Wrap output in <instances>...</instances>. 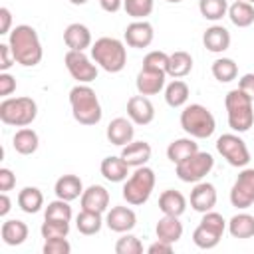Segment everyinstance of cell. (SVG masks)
Masks as SVG:
<instances>
[{"label":"cell","mask_w":254,"mask_h":254,"mask_svg":"<svg viewBox=\"0 0 254 254\" xmlns=\"http://www.w3.org/2000/svg\"><path fill=\"white\" fill-rule=\"evenodd\" d=\"M14 187H16V175L8 167H2L0 169V190L2 192H8Z\"/></svg>","instance_id":"45"},{"label":"cell","mask_w":254,"mask_h":254,"mask_svg":"<svg viewBox=\"0 0 254 254\" xmlns=\"http://www.w3.org/2000/svg\"><path fill=\"white\" fill-rule=\"evenodd\" d=\"M238 89H242L246 95L254 99V73H244L238 81Z\"/></svg>","instance_id":"48"},{"label":"cell","mask_w":254,"mask_h":254,"mask_svg":"<svg viewBox=\"0 0 254 254\" xmlns=\"http://www.w3.org/2000/svg\"><path fill=\"white\" fill-rule=\"evenodd\" d=\"M38 115V105L32 97H4L0 103V121L12 127H28Z\"/></svg>","instance_id":"6"},{"label":"cell","mask_w":254,"mask_h":254,"mask_svg":"<svg viewBox=\"0 0 254 254\" xmlns=\"http://www.w3.org/2000/svg\"><path fill=\"white\" fill-rule=\"evenodd\" d=\"M159 208H161L163 214L181 216L187 210V198H185L183 192H179L175 189H167L159 196Z\"/></svg>","instance_id":"26"},{"label":"cell","mask_w":254,"mask_h":254,"mask_svg":"<svg viewBox=\"0 0 254 254\" xmlns=\"http://www.w3.org/2000/svg\"><path fill=\"white\" fill-rule=\"evenodd\" d=\"M54 192L58 198H64V200H75V198H81L83 194V183L77 175H62L56 185H54Z\"/></svg>","instance_id":"23"},{"label":"cell","mask_w":254,"mask_h":254,"mask_svg":"<svg viewBox=\"0 0 254 254\" xmlns=\"http://www.w3.org/2000/svg\"><path fill=\"white\" fill-rule=\"evenodd\" d=\"M228 232L232 238H252L254 236V216L248 212H238L228 220Z\"/></svg>","instance_id":"33"},{"label":"cell","mask_w":254,"mask_h":254,"mask_svg":"<svg viewBox=\"0 0 254 254\" xmlns=\"http://www.w3.org/2000/svg\"><path fill=\"white\" fill-rule=\"evenodd\" d=\"M16 89V79L8 71H0V95L8 97Z\"/></svg>","instance_id":"46"},{"label":"cell","mask_w":254,"mask_h":254,"mask_svg":"<svg viewBox=\"0 0 254 254\" xmlns=\"http://www.w3.org/2000/svg\"><path fill=\"white\" fill-rule=\"evenodd\" d=\"M153 189H155V171L151 167L143 165V167H137L135 173L125 181L121 194L127 200V204L139 206L149 200Z\"/></svg>","instance_id":"7"},{"label":"cell","mask_w":254,"mask_h":254,"mask_svg":"<svg viewBox=\"0 0 254 254\" xmlns=\"http://www.w3.org/2000/svg\"><path fill=\"white\" fill-rule=\"evenodd\" d=\"M198 151V143L192 139V137H181V139H175L169 143L167 147V157L171 163H181L185 161L187 157H190L192 153Z\"/></svg>","instance_id":"29"},{"label":"cell","mask_w":254,"mask_h":254,"mask_svg":"<svg viewBox=\"0 0 254 254\" xmlns=\"http://www.w3.org/2000/svg\"><path fill=\"white\" fill-rule=\"evenodd\" d=\"M167 64H169V54L161 52V50H153L145 56L143 60V67H151V69H161L167 71Z\"/></svg>","instance_id":"42"},{"label":"cell","mask_w":254,"mask_h":254,"mask_svg":"<svg viewBox=\"0 0 254 254\" xmlns=\"http://www.w3.org/2000/svg\"><path fill=\"white\" fill-rule=\"evenodd\" d=\"M123 38H125L127 46L137 48V50H143V48H149V46L153 44L155 32H153V26H151L147 20H133V22L125 28Z\"/></svg>","instance_id":"13"},{"label":"cell","mask_w":254,"mask_h":254,"mask_svg":"<svg viewBox=\"0 0 254 254\" xmlns=\"http://www.w3.org/2000/svg\"><path fill=\"white\" fill-rule=\"evenodd\" d=\"M151 153H153V149L147 141H131L121 149L123 161L129 167H135V169L147 165V161L151 159Z\"/></svg>","instance_id":"22"},{"label":"cell","mask_w":254,"mask_h":254,"mask_svg":"<svg viewBox=\"0 0 254 254\" xmlns=\"http://www.w3.org/2000/svg\"><path fill=\"white\" fill-rule=\"evenodd\" d=\"M246 2H250V4H254V0H246Z\"/></svg>","instance_id":"54"},{"label":"cell","mask_w":254,"mask_h":254,"mask_svg":"<svg viewBox=\"0 0 254 254\" xmlns=\"http://www.w3.org/2000/svg\"><path fill=\"white\" fill-rule=\"evenodd\" d=\"M75 226L81 234L85 236H93L101 230L103 226V218H101V212H95V210H85L81 208V212L75 216Z\"/></svg>","instance_id":"35"},{"label":"cell","mask_w":254,"mask_h":254,"mask_svg":"<svg viewBox=\"0 0 254 254\" xmlns=\"http://www.w3.org/2000/svg\"><path fill=\"white\" fill-rule=\"evenodd\" d=\"M157 238L165 240V242H179L183 236V222L179 220V216H171V214H163V218H159L157 226H155Z\"/></svg>","instance_id":"25"},{"label":"cell","mask_w":254,"mask_h":254,"mask_svg":"<svg viewBox=\"0 0 254 254\" xmlns=\"http://www.w3.org/2000/svg\"><path fill=\"white\" fill-rule=\"evenodd\" d=\"M64 42H65V46L69 50L83 52L85 48L91 46V32H89V28L85 24L73 22L64 30Z\"/></svg>","instance_id":"21"},{"label":"cell","mask_w":254,"mask_h":254,"mask_svg":"<svg viewBox=\"0 0 254 254\" xmlns=\"http://www.w3.org/2000/svg\"><path fill=\"white\" fill-rule=\"evenodd\" d=\"M214 167V159L206 151H196L175 165V173L183 183H200Z\"/></svg>","instance_id":"9"},{"label":"cell","mask_w":254,"mask_h":254,"mask_svg":"<svg viewBox=\"0 0 254 254\" xmlns=\"http://www.w3.org/2000/svg\"><path fill=\"white\" fill-rule=\"evenodd\" d=\"M10 26H12V12H10L6 6H2V8H0V34H2V36H4V34H10V32H12Z\"/></svg>","instance_id":"47"},{"label":"cell","mask_w":254,"mask_h":254,"mask_svg":"<svg viewBox=\"0 0 254 254\" xmlns=\"http://www.w3.org/2000/svg\"><path fill=\"white\" fill-rule=\"evenodd\" d=\"M189 95H190V89L187 85V81L183 79H173L167 87H165V101L169 107H183L187 101H189Z\"/></svg>","instance_id":"34"},{"label":"cell","mask_w":254,"mask_h":254,"mask_svg":"<svg viewBox=\"0 0 254 254\" xmlns=\"http://www.w3.org/2000/svg\"><path fill=\"white\" fill-rule=\"evenodd\" d=\"M44 254H69L71 252V244L64 238H48L44 242V248H42Z\"/></svg>","instance_id":"43"},{"label":"cell","mask_w":254,"mask_h":254,"mask_svg":"<svg viewBox=\"0 0 254 254\" xmlns=\"http://www.w3.org/2000/svg\"><path fill=\"white\" fill-rule=\"evenodd\" d=\"M38 145H40V137H38V133H36L34 129H30V127L18 129V131L14 133V137H12V147H14V151L20 153V155H32V153H36Z\"/></svg>","instance_id":"28"},{"label":"cell","mask_w":254,"mask_h":254,"mask_svg":"<svg viewBox=\"0 0 254 254\" xmlns=\"http://www.w3.org/2000/svg\"><path fill=\"white\" fill-rule=\"evenodd\" d=\"M210 71H212V75H214L216 81L228 83V81L236 79V75H238V65H236V62L230 60V58H218V60L212 62Z\"/></svg>","instance_id":"36"},{"label":"cell","mask_w":254,"mask_h":254,"mask_svg":"<svg viewBox=\"0 0 254 254\" xmlns=\"http://www.w3.org/2000/svg\"><path fill=\"white\" fill-rule=\"evenodd\" d=\"M133 125L135 123L131 119H127V117H115V119H111L109 125H107V131H105L109 143L111 145H117V147H125L127 143H131L133 137H135V127Z\"/></svg>","instance_id":"17"},{"label":"cell","mask_w":254,"mask_h":254,"mask_svg":"<svg viewBox=\"0 0 254 254\" xmlns=\"http://www.w3.org/2000/svg\"><path fill=\"white\" fill-rule=\"evenodd\" d=\"M198 10L204 20L218 22L228 14V0H198Z\"/></svg>","instance_id":"37"},{"label":"cell","mask_w":254,"mask_h":254,"mask_svg":"<svg viewBox=\"0 0 254 254\" xmlns=\"http://www.w3.org/2000/svg\"><path fill=\"white\" fill-rule=\"evenodd\" d=\"M99 6H101L105 12L115 14V12H119V10L123 8V0H99Z\"/></svg>","instance_id":"50"},{"label":"cell","mask_w":254,"mask_h":254,"mask_svg":"<svg viewBox=\"0 0 254 254\" xmlns=\"http://www.w3.org/2000/svg\"><path fill=\"white\" fill-rule=\"evenodd\" d=\"M14 64H16V60H14V54H12L10 46L0 44V71H8Z\"/></svg>","instance_id":"44"},{"label":"cell","mask_w":254,"mask_h":254,"mask_svg":"<svg viewBox=\"0 0 254 254\" xmlns=\"http://www.w3.org/2000/svg\"><path fill=\"white\" fill-rule=\"evenodd\" d=\"M216 189L214 185L210 183H196L194 189L190 190V206L196 210V212H208L216 206Z\"/></svg>","instance_id":"18"},{"label":"cell","mask_w":254,"mask_h":254,"mask_svg":"<svg viewBox=\"0 0 254 254\" xmlns=\"http://www.w3.org/2000/svg\"><path fill=\"white\" fill-rule=\"evenodd\" d=\"M234 2H236V0H234Z\"/></svg>","instance_id":"55"},{"label":"cell","mask_w":254,"mask_h":254,"mask_svg":"<svg viewBox=\"0 0 254 254\" xmlns=\"http://www.w3.org/2000/svg\"><path fill=\"white\" fill-rule=\"evenodd\" d=\"M8 46L14 54L16 64H20L24 67H34L44 58L40 36L28 24H20V26L12 28V32L8 34Z\"/></svg>","instance_id":"1"},{"label":"cell","mask_w":254,"mask_h":254,"mask_svg":"<svg viewBox=\"0 0 254 254\" xmlns=\"http://www.w3.org/2000/svg\"><path fill=\"white\" fill-rule=\"evenodd\" d=\"M0 234H2L4 244H8V246H20L28 238V224L24 220L10 218V220H6L2 224Z\"/></svg>","instance_id":"27"},{"label":"cell","mask_w":254,"mask_h":254,"mask_svg":"<svg viewBox=\"0 0 254 254\" xmlns=\"http://www.w3.org/2000/svg\"><path fill=\"white\" fill-rule=\"evenodd\" d=\"M252 97L246 95L242 89H232L224 97V107L228 115V125L236 133H246L254 125V107Z\"/></svg>","instance_id":"4"},{"label":"cell","mask_w":254,"mask_h":254,"mask_svg":"<svg viewBox=\"0 0 254 254\" xmlns=\"http://www.w3.org/2000/svg\"><path fill=\"white\" fill-rule=\"evenodd\" d=\"M165 2H171V4H179V2H183V0H165Z\"/></svg>","instance_id":"53"},{"label":"cell","mask_w":254,"mask_h":254,"mask_svg":"<svg viewBox=\"0 0 254 254\" xmlns=\"http://www.w3.org/2000/svg\"><path fill=\"white\" fill-rule=\"evenodd\" d=\"M228 18L236 28H248L254 24V4L246 0H236L228 6Z\"/></svg>","instance_id":"30"},{"label":"cell","mask_w":254,"mask_h":254,"mask_svg":"<svg viewBox=\"0 0 254 254\" xmlns=\"http://www.w3.org/2000/svg\"><path fill=\"white\" fill-rule=\"evenodd\" d=\"M69 2H71L73 6H83V4L87 2V0H69Z\"/></svg>","instance_id":"52"},{"label":"cell","mask_w":254,"mask_h":254,"mask_svg":"<svg viewBox=\"0 0 254 254\" xmlns=\"http://www.w3.org/2000/svg\"><path fill=\"white\" fill-rule=\"evenodd\" d=\"M115 252L117 254H141L143 252V244L135 234L123 232V236L115 242Z\"/></svg>","instance_id":"41"},{"label":"cell","mask_w":254,"mask_h":254,"mask_svg":"<svg viewBox=\"0 0 254 254\" xmlns=\"http://www.w3.org/2000/svg\"><path fill=\"white\" fill-rule=\"evenodd\" d=\"M155 8V0H123V10L133 20H145Z\"/></svg>","instance_id":"38"},{"label":"cell","mask_w":254,"mask_h":254,"mask_svg":"<svg viewBox=\"0 0 254 254\" xmlns=\"http://www.w3.org/2000/svg\"><path fill=\"white\" fill-rule=\"evenodd\" d=\"M230 202L236 208H248L254 204V169H242L230 189Z\"/></svg>","instance_id":"12"},{"label":"cell","mask_w":254,"mask_h":254,"mask_svg":"<svg viewBox=\"0 0 254 254\" xmlns=\"http://www.w3.org/2000/svg\"><path fill=\"white\" fill-rule=\"evenodd\" d=\"M109 206V192L105 187L101 185H89L87 189H83L81 194V208L85 210H95V212H105Z\"/></svg>","instance_id":"19"},{"label":"cell","mask_w":254,"mask_h":254,"mask_svg":"<svg viewBox=\"0 0 254 254\" xmlns=\"http://www.w3.org/2000/svg\"><path fill=\"white\" fill-rule=\"evenodd\" d=\"M42 238L48 240V238H64L69 234V222L67 220H50V218H44L42 222Z\"/></svg>","instance_id":"40"},{"label":"cell","mask_w":254,"mask_h":254,"mask_svg":"<svg viewBox=\"0 0 254 254\" xmlns=\"http://www.w3.org/2000/svg\"><path fill=\"white\" fill-rule=\"evenodd\" d=\"M165 77H167V71L141 67V71L137 73V79H135L137 91L141 95H155L165 87Z\"/></svg>","instance_id":"16"},{"label":"cell","mask_w":254,"mask_h":254,"mask_svg":"<svg viewBox=\"0 0 254 254\" xmlns=\"http://www.w3.org/2000/svg\"><path fill=\"white\" fill-rule=\"evenodd\" d=\"M64 64L77 83H91L97 77V65L83 52L67 50V54L64 56Z\"/></svg>","instance_id":"11"},{"label":"cell","mask_w":254,"mask_h":254,"mask_svg":"<svg viewBox=\"0 0 254 254\" xmlns=\"http://www.w3.org/2000/svg\"><path fill=\"white\" fill-rule=\"evenodd\" d=\"M147 252H149V254H171V252H173V244L157 238V242H153V244L147 248Z\"/></svg>","instance_id":"49"},{"label":"cell","mask_w":254,"mask_h":254,"mask_svg":"<svg viewBox=\"0 0 254 254\" xmlns=\"http://www.w3.org/2000/svg\"><path fill=\"white\" fill-rule=\"evenodd\" d=\"M202 44H204V48H206L208 52H212V54H222V52H226V50L230 48V32H228L224 26L214 24V26H210V28L204 30V34H202Z\"/></svg>","instance_id":"20"},{"label":"cell","mask_w":254,"mask_h":254,"mask_svg":"<svg viewBox=\"0 0 254 254\" xmlns=\"http://www.w3.org/2000/svg\"><path fill=\"white\" fill-rule=\"evenodd\" d=\"M69 105L71 115L79 125H97L101 121V103L87 83H77L69 89Z\"/></svg>","instance_id":"2"},{"label":"cell","mask_w":254,"mask_h":254,"mask_svg":"<svg viewBox=\"0 0 254 254\" xmlns=\"http://www.w3.org/2000/svg\"><path fill=\"white\" fill-rule=\"evenodd\" d=\"M44 218H50V220H71V206H69V200H64V198H56L52 202H48L46 206V212H44Z\"/></svg>","instance_id":"39"},{"label":"cell","mask_w":254,"mask_h":254,"mask_svg":"<svg viewBox=\"0 0 254 254\" xmlns=\"http://www.w3.org/2000/svg\"><path fill=\"white\" fill-rule=\"evenodd\" d=\"M127 117L135 125H149L155 119V107L147 95H133L127 101Z\"/></svg>","instance_id":"14"},{"label":"cell","mask_w":254,"mask_h":254,"mask_svg":"<svg viewBox=\"0 0 254 254\" xmlns=\"http://www.w3.org/2000/svg\"><path fill=\"white\" fill-rule=\"evenodd\" d=\"M91 60L109 73H119L127 64V50L121 40L103 36L91 44Z\"/></svg>","instance_id":"3"},{"label":"cell","mask_w":254,"mask_h":254,"mask_svg":"<svg viewBox=\"0 0 254 254\" xmlns=\"http://www.w3.org/2000/svg\"><path fill=\"white\" fill-rule=\"evenodd\" d=\"M18 206L26 212V214H36L42 210L44 206V194L38 187H24L18 192Z\"/></svg>","instance_id":"32"},{"label":"cell","mask_w":254,"mask_h":254,"mask_svg":"<svg viewBox=\"0 0 254 254\" xmlns=\"http://www.w3.org/2000/svg\"><path fill=\"white\" fill-rule=\"evenodd\" d=\"M105 224H107L109 230L119 232V234L131 232L137 224V214L129 206H113L105 214Z\"/></svg>","instance_id":"15"},{"label":"cell","mask_w":254,"mask_h":254,"mask_svg":"<svg viewBox=\"0 0 254 254\" xmlns=\"http://www.w3.org/2000/svg\"><path fill=\"white\" fill-rule=\"evenodd\" d=\"M216 151L226 159L228 165L244 169L250 163V151L242 137L236 133H224L216 139Z\"/></svg>","instance_id":"10"},{"label":"cell","mask_w":254,"mask_h":254,"mask_svg":"<svg viewBox=\"0 0 254 254\" xmlns=\"http://www.w3.org/2000/svg\"><path fill=\"white\" fill-rule=\"evenodd\" d=\"M181 127L192 139H208L216 129V119L204 105L190 103L181 111Z\"/></svg>","instance_id":"5"},{"label":"cell","mask_w":254,"mask_h":254,"mask_svg":"<svg viewBox=\"0 0 254 254\" xmlns=\"http://www.w3.org/2000/svg\"><path fill=\"white\" fill-rule=\"evenodd\" d=\"M99 171H101V175H103L109 183H123V181H127L129 165L123 161L121 155H119V157L111 155V157H105V159L101 161Z\"/></svg>","instance_id":"24"},{"label":"cell","mask_w":254,"mask_h":254,"mask_svg":"<svg viewBox=\"0 0 254 254\" xmlns=\"http://www.w3.org/2000/svg\"><path fill=\"white\" fill-rule=\"evenodd\" d=\"M10 208H12V200H10L8 192H2L0 194V216H6L10 212Z\"/></svg>","instance_id":"51"},{"label":"cell","mask_w":254,"mask_h":254,"mask_svg":"<svg viewBox=\"0 0 254 254\" xmlns=\"http://www.w3.org/2000/svg\"><path fill=\"white\" fill-rule=\"evenodd\" d=\"M224 230H226V220L222 218V214L214 210L202 212V220L192 232V242L202 250H210L218 246Z\"/></svg>","instance_id":"8"},{"label":"cell","mask_w":254,"mask_h":254,"mask_svg":"<svg viewBox=\"0 0 254 254\" xmlns=\"http://www.w3.org/2000/svg\"><path fill=\"white\" fill-rule=\"evenodd\" d=\"M192 69V56L189 52H173L169 54V64H167V75L175 77V79H181L185 75H189Z\"/></svg>","instance_id":"31"}]
</instances>
